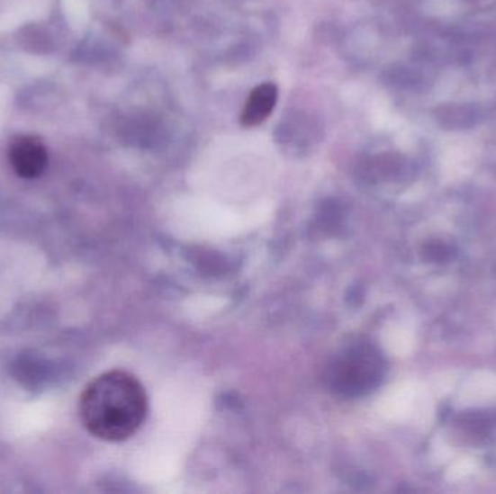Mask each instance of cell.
I'll use <instances>...</instances> for the list:
<instances>
[{
	"mask_svg": "<svg viewBox=\"0 0 496 494\" xmlns=\"http://www.w3.org/2000/svg\"><path fill=\"white\" fill-rule=\"evenodd\" d=\"M279 97L277 85L273 83H263L251 90V94L247 97L243 112H241V125L246 128L258 127L266 122L267 118L272 115L275 106Z\"/></svg>",
	"mask_w": 496,
	"mask_h": 494,
	"instance_id": "4",
	"label": "cell"
},
{
	"mask_svg": "<svg viewBox=\"0 0 496 494\" xmlns=\"http://www.w3.org/2000/svg\"><path fill=\"white\" fill-rule=\"evenodd\" d=\"M149 412L146 389L135 375L111 370L95 377L83 391L78 413L95 438L122 443L134 436Z\"/></svg>",
	"mask_w": 496,
	"mask_h": 494,
	"instance_id": "1",
	"label": "cell"
},
{
	"mask_svg": "<svg viewBox=\"0 0 496 494\" xmlns=\"http://www.w3.org/2000/svg\"><path fill=\"white\" fill-rule=\"evenodd\" d=\"M384 363L372 344L356 342L332 358L327 368V382L332 391L358 396L374 391L383 377Z\"/></svg>",
	"mask_w": 496,
	"mask_h": 494,
	"instance_id": "2",
	"label": "cell"
},
{
	"mask_svg": "<svg viewBox=\"0 0 496 494\" xmlns=\"http://www.w3.org/2000/svg\"><path fill=\"white\" fill-rule=\"evenodd\" d=\"M9 161L16 175L23 179H37L49 164L44 142L32 135L16 138L9 148Z\"/></svg>",
	"mask_w": 496,
	"mask_h": 494,
	"instance_id": "3",
	"label": "cell"
}]
</instances>
